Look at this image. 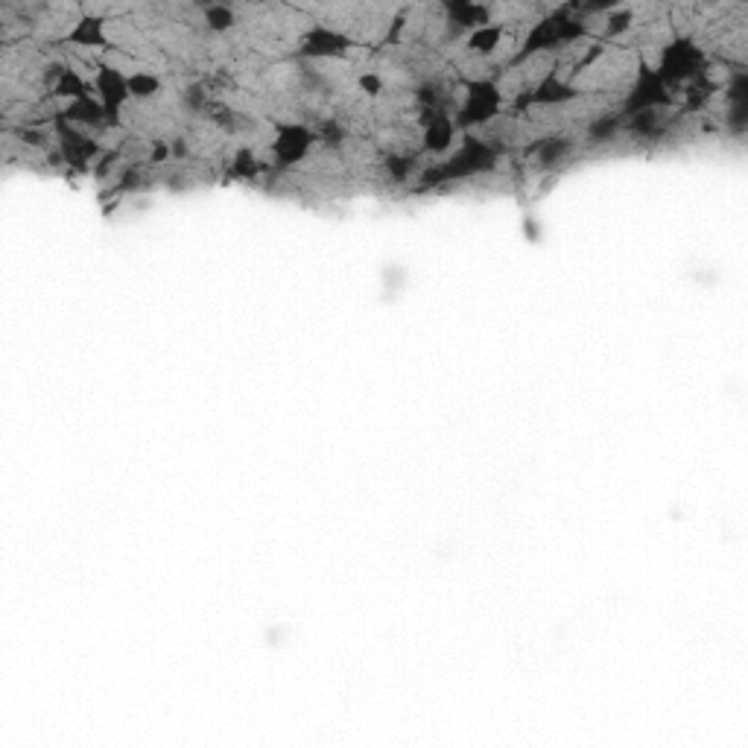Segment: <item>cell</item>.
Returning a JSON list of instances; mask_svg holds the SVG:
<instances>
[{
  "label": "cell",
  "mask_w": 748,
  "mask_h": 748,
  "mask_svg": "<svg viewBox=\"0 0 748 748\" xmlns=\"http://www.w3.org/2000/svg\"><path fill=\"white\" fill-rule=\"evenodd\" d=\"M497 158H500L497 144H491L486 138H477V135H465L459 150L424 173V185L439 187L442 182H462V179L483 176L497 167Z\"/></svg>",
  "instance_id": "obj_1"
},
{
  "label": "cell",
  "mask_w": 748,
  "mask_h": 748,
  "mask_svg": "<svg viewBox=\"0 0 748 748\" xmlns=\"http://www.w3.org/2000/svg\"><path fill=\"white\" fill-rule=\"evenodd\" d=\"M655 74L664 79L667 88H673V85H693L696 79H702V76L708 74V53L699 47L696 38L675 36L661 47Z\"/></svg>",
  "instance_id": "obj_2"
},
{
  "label": "cell",
  "mask_w": 748,
  "mask_h": 748,
  "mask_svg": "<svg viewBox=\"0 0 748 748\" xmlns=\"http://www.w3.org/2000/svg\"><path fill=\"white\" fill-rule=\"evenodd\" d=\"M673 106V94L664 85V79L655 74L652 65L640 62L637 71L632 74V85L620 103V117H632L640 112H652V109H670Z\"/></svg>",
  "instance_id": "obj_3"
},
{
  "label": "cell",
  "mask_w": 748,
  "mask_h": 748,
  "mask_svg": "<svg viewBox=\"0 0 748 748\" xmlns=\"http://www.w3.org/2000/svg\"><path fill=\"white\" fill-rule=\"evenodd\" d=\"M503 109V91L491 79H471L465 85V100L453 117L456 129H477L491 123Z\"/></svg>",
  "instance_id": "obj_4"
},
{
  "label": "cell",
  "mask_w": 748,
  "mask_h": 748,
  "mask_svg": "<svg viewBox=\"0 0 748 748\" xmlns=\"http://www.w3.org/2000/svg\"><path fill=\"white\" fill-rule=\"evenodd\" d=\"M585 33H588V30H585V24H582V21H576V18H570V15H567V9H561V12H556V15H550V18L538 21V24L526 33L524 50H521L518 62H524V59L535 56V53L553 50V47H559V44H573V41H579Z\"/></svg>",
  "instance_id": "obj_5"
},
{
  "label": "cell",
  "mask_w": 748,
  "mask_h": 748,
  "mask_svg": "<svg viewBox=\"0 0 748 748\" xmlns=\"http://www.w3.org/2000/svg\"><path fill=\"white\" fill-rule=\"evenodd\" d=\"M354 41L345 36L337 27L328 24H310L299 36V56L301 59H342L348 56Z\"/></svg>",
  "instance_id": "obj_6"
},
{
  "label": "cell",
  "mask_w": 748,
  "mask_h": 748,
  "mask_svg": "<svg viewBox=\"0 0 748 748\" xmlns=\"http://www.w3.org/2000/svg\"><path fill=\"white\" fill-rule=\"evenodd\" d=\"M316 141H319V135L304 123H278L275 138H272V155L281 167H293L310 155Z\"/></svg>",
  "instance_id": "obj_7"
},
{
  "label": "cell",
  "mask_w": 748,
  "mask_h": 748,
  "mask_svg": "<svg viewBox=\"0 0 748 748\" xmlns=\"http://www.w3.org/2000/svg\"><path fill=\"white\" fill-rule=\"evenodd\" d=\"M91 88L97 91V100L103 103V109L109 112L112 123L117 126V123H120V112H123L126 103L132 100L129 76L123 74L120 68H114V65L100 62L97 71H94V79H91Z\"/></svg>",
  "instance_id": "obj_8"
},
{
  "label": "cell",
  "mask_w": 748,
  "mask_h": 748,
  "mask_svg": "<svg viewBox=\"0 0 748 748\" xmlns=\"http://www.w3.org/2000/svg\"><path fill=\"white\" fill-rule=\"evenodd\" d=\"M53 129H56V141H59L62 158L68 164H74L76 170H85L100 155V144L91 135H85L79 126L68 123L59 112H56V120H53Z\"/></svg>",
  "instance_id": "obj_9"
},
{
  "label": "cell",
  "mask_w": 748,
  "mask_h": 748,
  "mask_svg": "<svg viewBox=\"0 0 748 748\" xmlns=\"http://www.w3.org/2000/svg\"><path fill=\"white\" fill-rule=\"evenodd\" d=\"M576 97H579V91L567 79H561L556 71H547V74L538 79V85L526 94L524 103L526 106H547V109H553V106H564V103H570Z\"/></svg>",
  "instance_id": "obj_10"
},
{
  "label": "cell",
  "mask_w": 748,
  "mask_h": 748,
  "mask_svg": "<svg viewBox=\"0 0 748 748\" xmlns=\"http://www.w3.org/2000/svg\"><path fill=\"white\" fill-rule=\"evenodd\" d=\"M445 15H448L450 30L453 36H468L480 27L491 24V9L483 6V3H474V0H453V3H445Z\"/></svg>",
  "instance_id": "obj_11"
},
{
  "label": "cell",
  "mask_w": 748,
  "mask_h": 748,
  "mask_svg": "<svg viewBox=\"0 0 748 748\" xmlns=\"http://www.w3.org/2000/svg\"><path fill=\"white\" fill-rule=\"evenodd\" d=\"M59 114H62L68 123L79 126V129H97V132H103V129H112L114 126L109 112L103 109V103H100L94 94L79 97V100H74V103H68V106H65Z\"/></svg>",
  "instance_id": "obj_12"
},
{
  "label": "cell",
  "mask_w": 748,
  "mask_h": 748,
  "mask_svg": "<svg viewBox=\"0 0 748 748\" xmlns=\"http://www.w3.org/2000/svg\"><path fill=\"white\" fill-rule=\"evenodd\" d=\"M576 152V141L570 135H547V138H538L526 155L532 158V164L538 170H550V167H559L564 164L570 155Z\"/></svg>",
  "instance_id": "obj_13"
},
{
  "label": "cell",
  "mask_w": 748,
  "mask_h": 748,
  "mask_svg": "<svg viewBox=\"0 0 748 748\" xmlns=\"http://www.w3.org/2000/svg\"><path fill=\"white\" fill-rule=\"evenodd\" d=\"M453 138H456V123H453V117H450L445 109L427 112V117H424V141H421V147L427 152H433V155H442V152H448L450 147H453Z\"/></svg>",
  "instance_id": "obj_14"
},
{
  "label": "cell",
  "mask_w": 748,
  "mask_h": 748,
  "mask_svg": "<svg viewBox=\"0 0 748 748\" xmlns=\"http://www.w3.org/2000/svg\"><path fill=\"white\" fill-rule=\"evenodd\" d=\"M65 41L74 44V47H85V50H103V47L109 44V36H106V18H103V15H94V12H85L74 27L68 30Z\"/></svg>",
  "instance_id": "obj_15"
},
{
  "label": "cell",
  "mask_w": 748,
  "mask_h": 748,
  "mask_svg": "<svg viewBox=\"0 0 748 748\" xmlns=\"http://www.w3.org/2000/svg\"><path fill=\"white\" fill-rule=\"evenodd\" d=\"M503 36H506V27L503 24H486L474 33L465 36V47L477 56H491L497 53V47L503 44Z\"/></svg>",
  "instance_id": "obj_16"
},
{
  "label": "cell",
  "mask_w": 748,
  "mask_h": 748,
  "mask_svg": "<svg viewBox=\"0 0 748 748\" xmlns=\"http://www.w3.org/2000/svg\"><path fill=\"white\" fill-rule=\"evenodd\" d=\"M50 91H53V97L74 103V100H79V97H88V94H91V85H88V79L79 74V71H74V68H68V65H65V71L59 74L56 85H53Z\"/></svg>",
  "instance_id": "obj_17"
},
{
  "label": "cell",
  "mask_w": 748,
  "mask_h": 748,
  "mask_svg": "<svg viewBox=\"0 0 748 748\" xmlns=\"http://www.w3.org/2000/svg\"><path fill=\"white\" fill-rule=\"evenodd\" d=\"M129 91H132V100H155L161 94V76L152 74V71H135L129 74Z\"/></svg>",
  "instance_id": "obj_18"
},
{
  "label": "cell",
  "mask_w": 748,
  "mask_h": 748,
  "mask_svg": "<svg viewBox=\"0 0 748 748\" xmlns=\"http://www.w3.org/2000/svg\"><path fill=\"white\" fill-rule=\"evenodd\" d=\"M620 129H623V117H620V112L599 114V117H594V120L588 123V138H591L594 144H605V141H614Z\"/></svg>",
  "instance_id": "obj_19"
},
{
  "label": "cell",
  "mask_w": 748,
  "mask_h": 748,
  "mask_svg": "<svg viewBox=\"0 0 748 748\" xmlns=\"http://www.w3.org/2000/svg\"><path fill=\"white\" fill-rule=\"evenodd\" d=\"M202 18H205V27H208L211 33H225V30H231V27L237 24V12H234L231 6H225V3H211V6H205Z\"/></svg>",
  "instance_id": "obj_20"
},
{
  "label": "cell",
  "mask_w": 748,
  "mask_h": 748,
  "mask_svg": "<svg viewBox=\"0 0 748 748\" xmlns=\"http://www.w3.org/2000/svg\"><path fill=\"white\" fill-rule=\"evenodd\" d=\"M415 158L412 155H401V152H395V155H389L386 158V170H389V176L395 179V182H407L412 173H415Z\"/></svg>",
  "instance_id": "obj_21"
},
{
  "label": "cell",
  "mask_w": 748,
  "mask_h": 748,
  "mask_svg": "<svg viewBox=\"0 0 748 748\" xmlns=\"http://www.w3.org/2000/svg\"><path fill=\"white\" fill-rule=\"evenodd\" d=\"M632 21H635V15H632L629 9H611V12H608V27H605V33H608V38L623 36L626 30H632Z\"/></svg>",
  "instance_id": "obj_22"
},
{
  "label": "cell",
  "mask_w": 748,
  "mask_h": 748,
  "mask_svg": "<svg viewBox=\"0 0 748 748\" xmlns=\"http://www.w3.org/2000/svg\"><path fill=\"white\" fill-rule=\"evenodd\" d=\"M360 88H363V94H372V97H377L380 91H383V79H380V74H374V71H369V74H363L360 79Z\"/></svg>",
  "instance_id": "obj_23"
}]
</instances>
